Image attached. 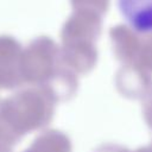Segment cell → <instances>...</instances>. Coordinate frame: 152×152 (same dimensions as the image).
<instances>
[{
	"label": "cell",
	"instance_id": "6da1fadb",
	"mask_svg": "<svg viewBox=\"0 0 152 152\" xmlns=\"http://www.w3.org/2000/svg\"><path fill=\"white\" fill-rule=\"evenodd\" d=\"M125 21L139 33H152V0H116Z\"/></svg>",
	"mask_w": 152,
	"mask_h": 152
},
{
	"label": "cell",
	"instance_id": "7a4b0ae2",
	"mask_svg": "<svg viewBox=\"0 0 152 152\" xmlns=\"http://www.w3.org/2000/svg\"><path fill=\"white\" fill-rule=\"evenodd\" d=\"M0 152H8V151L6 150V147H0Z\"/></svg>",
	"mask_w": 152,
	"mask_h": 152
}]
</instances>
